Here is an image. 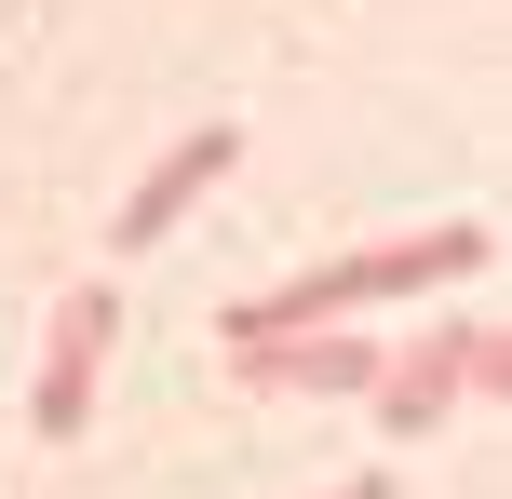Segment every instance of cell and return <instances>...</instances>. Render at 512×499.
<instances>
[{"label": "cell", "instance_id": "5b68a950", "mask_svg": "<svg viewBox=\"0 0 512 499\" xmlns=\"http://www.w3.org/2000/svg\"><path fill=\"white\" fill-rule=\"evenodd\" d=\"M230 378H243V392H270V405H351L364 378H378V338H364V324H310V338H256V351H230Z\"/></svg>", "mask_w": 512, "mask_h": 499}, {"label": "cell", "instance_id": "6da1fadb", "mask_svg": "<svg viewBox=\"0 0 512 499\" xmlns=\"http://www.w3.org/2000/svg\"><path fill=\"white\" fill-rule=\"evenodd\" d=\"M486 257H499V230H486V216H445V230H391V243H364V257L283 270L270 297H230V311H216V338H230V351H256V338H310V324H351L364 297H445V284H472Z\"/></svg>", "mask_w": 512, "mask_h": 499}, {"label": "cell", "instance_id": "8992f818", "mask_svg": "<svg viewBox=\"0 0 512 499\" xmlns=\"http://www.w3.org/2000/svg\"><path fill=\"white\" fill-rule=\"evenodd\" d=\"M337 499H405V486H391V473H351V486H337Z\"/></svg>", "mask_w": 512, "mask_h": 499}, {"label": "cell", "instance_id": "3957f363", "mask_svg": "<svg viewBox=\"0 0 512 499\" xmlns=\"http://www.w3.org/2000/svg\"><path fill=\"white\" fill-rule=\"evenodd\" d=\"M108 351H122V284H68L54 324H41V392H27V432H41V446H81V432H95Z\"/></svg>", "mask_w": 512, "mask_h": 499}, {"label": "cell", "instance_id": "7a4b0ae2", "mask_svg": "<svg viewBox=\"0 0 512 499\" xmlns=\"http://www.w3.org/2000/svg\"><path fill=\"white\" fill-rule=\"evenodd\" d=\"M499 378H512L499 324H486V311H445V324H418L405 351H378V378H364V405H378V432H445L459 405H486Z\"/></svg>", "mask_w": 512, "mask_h": 499}, {"label": "cell", "instance_id": "277c9868", "mask_svg": "<svg viewBox=\"0 0 512 499\" xmlns=\"http://www.w3.org/2000/svg\"><path fill=\"white\" fill-rule=\"evenodd\" d=\"M230 162H243V122H189L176 149H162L149 176L122 189V216H108V243H122V257H149L162 230H189V203H203V189L230 176Z\"/></svg>", "mask_w": 512, "mask_h": 499}]
</instances>
